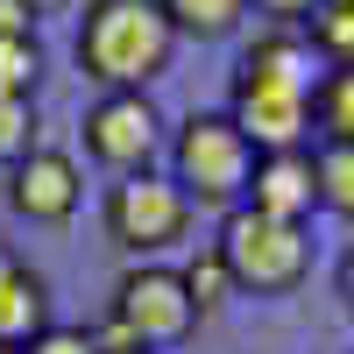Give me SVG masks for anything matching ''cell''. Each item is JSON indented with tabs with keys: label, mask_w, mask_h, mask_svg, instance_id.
<instances>
[{
	"label": "cell",
	"mask_w": 354,
	"mask_h": 354,
	"mask_svg": "<svg viewBox=\"0 0 354 354\" xmlns=\"http://www.w3.org/2000/svg\"><path fill=\"white\" fill-rule=\"evenodd\" d=\"M234 128L255 142V156L270 149H305L312 128V57L298 36H262L241 50L234 71Z\"/></svg>",
	"instance_id": "1"
},
{
	"label": "cell",
	"mask_w": 354,
	"mask_h": 354,
	"mask_svg": "<svg viewBox=\"0 0 354 354\" xmlns=\"http://www.w3.org/2000/svg\"><path fill=\"white\" fill-rule=\"evenodd\" d=\"M177 28L163 0H85L78 21V71L106 93H149V78L170 71Z\"/></svg>",
	"instance_id": "2"
},
{
	"label": "cell",
	"mask_w": 354,
	"mask_h": 354,
	"mask_svg": "<svg viewBox=\"0 0 354 354\" xmlns=\"http://www.w3.org/2000/svg\"><path fill=\"white\" fill-rule=\"evenodd\" d=\"M170 177L192 205H241L255 177V142L234 128V113H185L170 142Z\"/></svg>",
	"instance_id": "3"
},
{
	"label": "cell",
	"mask_w": 354,
	"mask_h": 354,
	"mask_svg": "<svg viewBox=\"0 0 354 354\" xmlns=\"http://www.w3.org/2000/svg\"><path fill=\"white\" fill-rule=\"evenodd\" d=\"M220 262L234 270V290H298L305 270H312V241H305V227H290V220H270V213H255V205H234V213L220 220Z\"/></svg>",
	"instance_id": "4"
},
{
	"label": "cell",
	"mask_w": 354,
	"mask_h": 354,
	"mask_svg": "<svg viewBox=\"0 0 354 354\" xmlns=\"http://www.w3.org/2000/svg\"><path fill=\"white\" fill-rule=\"evenodd\" d=\"M192 227V198L177 192V177L135 170L106 192V241H121L128 255H163L170 241H185Z\"/></svg>",
	"instance_id": "5"
},
{
	"label": "cell",
	"mask_w": 354,
	"mask_h": 354,
	"mask_svg": "<svg viewBox=\"0 0 354 354\" xmlns=\"http://www.w3.org/2000/svg\"><path fill=\"white\" fill-rule=\"evenodd\" d=\"M113 319L142 340V347H170L192 333V290H185V270H163V262H135V270L113 283Z\"/></svg>",
	"instance_id": "6"
},
{
	"label": "cell",
	"mask_w": 354,
	"mask_h": 354,
	"mask_svg": "<svg viewBox=\"0 0 354 354\" xmlns=\"http://www.w3.org/2000/svg\"><path fill=\"white\" fill-rule=\"evenodd\" d=\"M156 142H163V113L149 93H100L93 106H85V149H93L106 170H149L156 156Z\"/></svg>",
	"instance_id": "7"
},
{
	"label": "cell",
	"mask_w": 354,
	"mask_h": 354,
	"mask_svg": "<svg viewBox=\"0 0 354 354\" xmlns=\"http://www.w3.org/2000/svg\"><path fill=\"white\" fill-rule=\"evenodd\" d=\"M8 198H15L21 220H43V227L71 220L78 213V163L64 149H28L8 177Z\"/></svg>",
	"instance_id": "8"
},
{
	"label": "cell",
	"mask_w": 354,
	"mask_h": 354,
	"mask_svg": "<svg viewBox=\"0 0 354 354\" xmlns=\"http://www.w3.org/2000/svg\"><path fill=\"white\" fill-rule=\"evenodd\" d=\"M248 205H255V213H270V220H290V227H298L312 205H319V156H312V149H270V156H255Z\"/></svg>",
	"instance_id": "9"
},
{
	"label": "cell",
	"mask_w": 354,
	"mask_h": 354,
	"mask_svg": "<svg viewBox=\"0 0 354 354\" xmlns=\"http://www.w3.org/2000/svg\"><path fill=\"white\" fill-rule=\"evenodd\" d=\"M50 326V298H43V277L28 270L15 248H0V347H28Z\"/></svg>",
	"instance_id": "10"
},
{
	"label": "cell",
	"mask_w": 354,
	"mask_h": 354,
	"mask_svg": "<svg viewBox=\"0 0 354 354\" xmlns=\"http://www.w3.org/2000/svg\"><path fill=\"white\" fill-rule=\"evenodd\" d=\"M163 15H170V28H177V36L213 43V36H227V28L248 15V0H163Z\"/></svg>",
	"instance_id": "11"
},
{
	"label": "cell",
	"mask_w": 354,
	"mask_h": 354,
	"mask_svg": "<svg viewBox=\"0 0 354 354\" xmlns=\"http://www.w3.org/2000/svg\"><path fill=\"white\" fill-rule=\"evenodd\" d=\"M312 121L326 128V142H354V71H326L312 85Z\"/></svg>",
	"instance_id": "12"
},
{
	"label": "cell",
	"mask_w": 354,
	"mask_h": 354,
	"mask_svg": "<svg viewBox=\"0 0 354 354\" xmlns=\"http://www.w3.org/2000/svg\"><path fill=\"white\" fill-rule=\"evenodd\" d=\"M319 205L354 220V142H326L319 149Z\"/></svg>",
	"instance_id": "13"
},
{
	"label": "cell",
	"mask_w": 354,
	"mask_h": 354,
	"mask_svg": "<svg viewBox=\"0 0 354 354\" xmlns=\"http://www.w3.org/2000/svg\"><path fill=\"white\" fill-rule=\"evenodd\" d=\"M185 290H192V305H198V312H220V305H227L234 270L220 262V248H205V255H192V262H185Z\"/></svg>",
	"instance_id": "14"
},
{
	"label": "cell",
	"mask_w": 354,
	"mask_h": 354,
	"mask_svg": "<svg viewBox=\"0 0 354 354\" xmlns=\"http://www.w3.org/2000/svg\"><path fill=\"white\" fill-rule=\"evenodd\" d=\"M36 71H43L36 36H8V43H0V93H8V100H28V93H36Z\"/></svg>",
	"instance_id": "15"
},
{
	"label": "cell",
	"mask_w": 354,
	"mask_h": 354,
	"mask_svg": "<svg viewBox=\"0 0 354 354\" xmlns=\"http://www.w3.org/2000/svg\"><path fill=\"white\" fill-rule=\"evenodd\" d=\"M312 43L326 50L333 71H354V8H319L312 15Z\"/></svg>",
	"instance_id": "16"
},
{
	"label": "cell",
	"mask_w": 354,
	"mask_h": 354,
	"mask_svg": "<svg viewBox=\"0 0 354 354\" xmlns=\"http://www.w3.org/2000/svg\"><path fill=\"white\" fill-rule=\"evenodd\" d=\"M28 149H36V106H28V100H8V93H0V163H21Z\"/></svg>",
	"instance_id": "17"
},
{
	"label": "cell",
	"mask_w": 354,
	"mask_h": 354,
	"mask_svg": "<svg viewBox=\"0 0 354 354\" xmlns=\"http://www.w3.org/2000/svg\"><path fill=\"white\" fill-rule=\"evenodd\" d=\"M21 354H100V340L85 333V326H43Z\"/></svg>",
	"instance_id": "18"
},
{
	"label": "cell",
	"mask_w": 354,
	"mask_h": 354,
	"mask_svg": "<svg viewBox=\"0 0 354 354\" xmlns=\"http://www.w3.org/2000/svg\"><path fill=\"white\" fill-rule=\"evenodd\" d=\"M262 15H277V21H312L319 15V0H255Z\"/></svg>",
	"instance_id": "19"
},
{
	"label": "cell",
	"mask_w": 354,
	"mask_h": 354,
	"mask_svg": "<svg viewBox=\"0 0 354 354\" xmlns=\"http://www.w3.org/2000/svg\"><path fill=\"white\" fill-rule=\"evenodd\" d=\"M28 21H36V15H28L21 0H0V43H8V36H28Z\"/></svg>",
	"instance_id": "20"
},
{
	"label": "cell",
	"mask_w": 354,
	"mask_h": 354,
	"mask_svg": "<svg viewBox=\"0 0 354 354\" xmlns=\"http://www.w3.org/2000/svg\"><path fill=\"white\" fill-rule=\"evenodd\" d=\"M340 298H347V305H354V248H347V255H340Z\"/></svg>",
	"instance_id": "21"
},
{
	"label": "cell",
	"mask_w": 354,
	"mask_h": 354,
	"mask_svg": "<svg viewBox=\"0 0 354 354\" xmlns=\"http://www.w3.org/2000/svg\"><path fill=\"white\" fill-rule=\"evenodd\" d=\"M21 8H28V15H57V8H64V0H21Z\"/></svg>",
	"instance_id": "22"
},
{
	"label": "cell",
	"mask_w": 354,
	"mask_h": 354,
	"mask_svg": "<svg viewBox=\"0 0 354 354\" xmlns=\"http://www.w3.org/2000/svg\"><path fill=\"white\" fill-rule=\"evenodd\" d=\"M319 8H354V0H319Z\"/></svg>",
	"instance_id": "23"
},
{
	"label": "cell",
	"mask_w": 354,
	"mask_h": 354,
	"mask_svg": "<svg viewBox=\"0 0 354 354\" xmlns=\"http://www.w3.org/2000/svg\"><path fill=\"white\" fill-rule=\"evenodd\" d=\"M0 354H21V347H0Z\"/></svg>",
	"instance_id": "24"
},
{
	"label": "cell",
	"mask_w": 354,
	"mask_h": 354,
	"mask_svg": "<svg viewBox=\"0 0 354 354\" xmlns=\"http://www.w3.org/2000/svg\"><path fill=\"white\" fill-rule=\"evenodd\" d=\"M128 354H149V347H128Z\"/></svg>",
	"instance_id": "25"
},
{
	"label": "cell",
	"mask_w": 354,
	"mask_h": 354,
	"mask_svg": "<svg viewBox=\"0 0 354 354\" xmlns=\"http://www.w3.org/2000/svg\"><path fill=\"white\" fill-rule=\"evenodd\" d=\"M347 354H354V347H347Z\"/></svg>",
	"instance_id": "26"
}]
</instances>
